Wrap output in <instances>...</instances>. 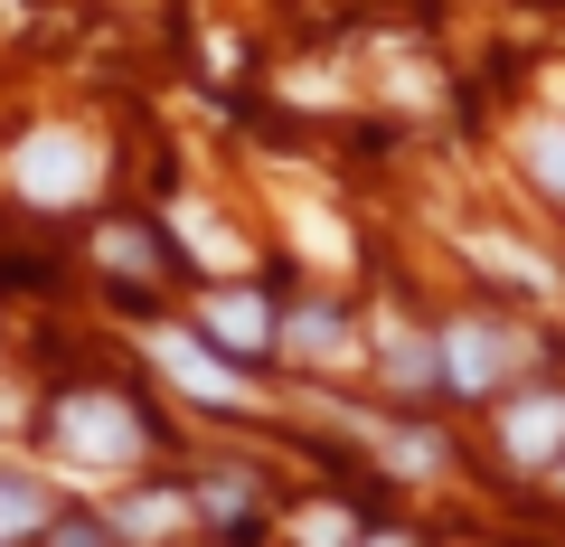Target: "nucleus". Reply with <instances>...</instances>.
Here are the masks:
<instances>
[{"label":"nucleus","instance_id":"1","mask_svg":"<svg viewBox=\"0 0 565 547\" xmlns=\"http://www.w3.org/2000/svg\"><path fill=\"white\" fill-rule=\"evenodd\" d=\"M47 434H57V453H66V463H85V472H114V463H132V453H141L132 406H114V397H57Z\"/></svg>","mask_w":565,"mask_h":547},{"label":"nucleus","instance_id":"2","mask_svg":"<svg viewBox=\"0 0 565 547\" xmlns=\"http://www.w3.org/2000/svg\"><path fill=\"white\" fill-rule=\"evenodd\" d=\"M20 189L47 199V208H76L95 189V143L85 133H29L20 143Z\"/></svg>","mask_w":565,"mask_h":547},{"label":"nucleus","instance_id":"3","mask_svg":"<svg viewBox=\"0 0 565 547\" xmlns=\"http://www.w3.org/2000/svg\"><path fill=\"white\" fill-rule=\"evenodd\" d=\"M509 359H519V340H509L500 322H452L444 330V378L462 387V397H490V387L509 378Z\"/></svg>","mask_w":565,"mask_h":547},{"label":"nucleus","instance_id":"4","mask_svg":"<svg viewBox=\"0 0 565 547\" xmlns=\"http://www.w3.org/2000/svg\"><path fill=\"white\" fill-rule=\"evenodd\" d=\"M207 340L236 349V359H255V349L274 340V312H264L255 293H226V303H207Z\"/></svg>","mask_w":565,"mask_h":547},{"label":"nucleus","instance_id":"5","mask_svg":"<svg viewBox=\"0 0 565 547\" xmlns=\"http://www.w3.org/2000/svg\"><path fill=\"white\" fill-rule=\"evenodd\" d=\"M161 359L180 368V387H189V397H207V406H236V397H245V387H236V368H217L199 340H180V330L161 340Z\"/></svg>","mask_w":565,"mask_h":547},{"label":"nucleus","instance_id":"6","mask_svg":"<svg viewBox=\"0 0 565 547\" xmlns=\"http://www.w3.org/2000/svg\"><path fill=\"white\" fill-rule=\"evenodd\" d=\"M509 453H527V463H537V453H556L565 444V397H527V406H509Z\"/></svg>","mask_w":565,"mask_h":547},{"label":"nucleus","instance_id":"7","mask_svg":"<svg viewBox=\"0 0 565 547\" xmlns=\"http://www.w3.org/2000/svg\"><path fill=\"white\" fill-rule=\"evenodd\" d=\"M519 161L546 199H565V123H519Z\"/></svg>","mask_w":565,"mask_h":547},{"label":"nucleus","instance_id":"8","mask_svg":"<svg viewBox=\"0 0 565 547\" xmlns=\"http://www.w3.org/2000/svg\"><path fill=\"white\" fill-rule=\"evenodd\" d=\"M39 519H47V491L20 482V472H0V538H20V528H39Z\"/></svg>","mask_w":565,"mask_h":547},{"label":"nucleus","instance_id":"9","mask_svg":"<svg viewBox=\"0 0 565 547\" xmlns=\"http://www.w3.org/2000/svg\"><path fill=\"white\" fill-rule=\"evenodd\" d=\"M292 340H302V349H340L349 330H340V312H302V322H292Z\"/></svg>","mask_w":565,"mask_h":547},{"label":"nucleus","instance_id":"10","mask_svg":"<svg viewBox=\"0 0 565 547\" xmlns=\"http://www.w3.org/2000/svg\"><path fill=\"white\" fill-rule=\"evenodd\" d=\"M302 538H311V547H340L349 519H340V509H321V519H302Z\"/></svg>","mask_w":565,"mask_h":547},{"label":"nucleus","instance_id":"11","mask_svg":"<svg viewBox=\"0 0 565 547\" xmlns=\"http://www.w3.org/2000/svg\"><path fill=\"white\" fill-rule=\"evenodd\" d=\"M57 547H104V538H95V528H57Z\"/></svg>","mask_w":565,"mask_h":547}]
</instances>
